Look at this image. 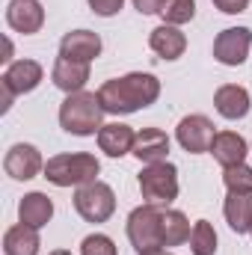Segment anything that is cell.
I'll return each instance as SVG.
<instances>
[{"label": "cell", "instance_id": "1", "mask_svg": "<svg viewBox=\"0 0 252 255\" xmlns=\"http://www.w3.org/2000/svg\"><path fill=\"white\" fill-rule=\"evenodd\" d=\"M101 107L110 116H130L136 110L151 107L160 98V80L148 71H130L125 77H113L98 89Z\"/></svg>", "mask_w": 252, "mask_h": 255}, {"label": "cell", "instance_id": "2", "mask_svg": "<svg viewBox=\"0 0 252 255\" xmlns=\"http://www.w3.org/2000/svg\"><path fill=\"white\" fill-rule=\"evenodd\" d=\"M60 125L71 136H92L104 128V107L95 92H71L60 104Z\"/></svg>", "mask_w": 252, "mask_h": 255}, {"label": "cell", "instance_id": "3", "mask_svg": "<svg viewBox=\"0 0 252 255\" xmlns=\"http://www.w3.org/2000/svg\"><path fill=\"white\" fill-rule=\"evenodd\" d=\"M101 163L89 151H71V154H54L45 163V178L54 187H83L98 181Z\"/></svg>", "mask_w": 252, "mask_h": 255}, {"label": "cell", "instance_id": "4", "mask_svg": "<svg viewBox=\"0 0 252 255\" xmlns=\"http://www.w3.org/2000/svg\"><path fill=\"white\" fill-rule=\"evenodd\" d=\"M127 241L136 255L160 253L163 247V208L139 205L127 214Z\"/></svg>", "mask_w": 252, "mask_h": 255}, {"label": "cell", "instance_id": "5", "mask_svg": "<svg viewBox=\"0 0 252 255\" xmlns=\"http://www.w3.org/2000/svg\"><path fill=\"white\" fill-rule=\"evenodd\" d=\"M139 193L145 205L154 208H169L178 199V169L163 160V163H148L139 172Z\"/></svg>", "mask_w": 252, "mask_h": 255}, {"label": "cell", "instance_id": "6", "mask_svg": "<svg viewBox=\"0 0 252 255\" xmlns=\"http://www.w3.org/2000/svg\"><path fill=\"white\" fill-rule=\"evenodd\" d=\"M74 211L86 223H107L113 217V211H116V193L104 181L83 184L74 193Z\"/></svg>", "mask_w": 252, "mask_h": 255}, {"label": "cell", "instance_id": "7", "mask_svg": "<svg viewBox=\"0 0 252 255\" xmlns=\"http://www.w3.org/2000/svg\"><path fill=\"white\" fill-rule=\"evenodd\" d=\"M252 48V30L250 27H226L214 39V60L220 65H244Z\"/></svg>", "mask_w": 252, "mask_h": 255}, {"label": "cell", "instance_id": "8", "mask_svg": "<svg viewBox=\"0 0 252 255\" xmlns=\"http://www.w3.org/2000/svg\"><path fill=\"white\" fill-rule=\"evenodd\" d=\"M214 136H217L214 122H211L208 116H202V113H190V116H184V119L178 122V128H175L178 145H181L184 151H190V154H205V151H211Z\"/></svg>", "mask_w": 252, "mask_h": 255}, {"label": "cell", "instance_id": "9", "mask_svg": "<svg viewBox=\"0 0 252 255\" xmlns=\"http://www.w3.org/2000/svg\"><path fill=\"white\" fill-rule=\"evenodd\" d=\"M3 169H6V175L15 178V181H30V178H36L39 172H45V160H42V154H39L36 145H30V142H15V145L6 151V157H3Z\"/></svg>", "mask_w": 252, "mask_h": 255}, {"label": "cell", "instance_id": "10", "mask_svg": "<svg viewBox=\"0 0 252 255\" xmlns=\"http://www.w3.org/2000/svg\"><path fill=\"white\" fill-rule=\"evenodd\" d=\"M6 24L15 33L33 36L45 24V6L39 0H9V6H6Z\"/></svg>", "mask_w": 252, "mask_h": 255}, {"label": "cell", "instance_id": "11", "mask_svg": "<svg viewBox=\"0 0 252 255\" xmlns=\"http://www.w3.org/2000/svg\"><path fill=\"white\" fill-rule=\"evenodd\" d=\"M42 77H45V71H42V65L36 60H15L3 71L0 86H6L12 95H27V92H33L42 83Z\"/></svg>", "mask_w": 252, "mask_h": 255}, {"label": "cell", "instance_id": "12", "mask_svg": "<svg viewBox=\"0 0 252 255\" xmlns=\"http://www.w3.org/2000/svg\"><path fill=\"white\" fill-rule=\"evenodd\" d=\"M101 54V36L92 30H71L60 39V57L74 63H92Z\"/></svg>", "mask_w": 252, "mask_h": 255}, {"label": "cell", "instance_id": "13", "mask_svg": "<svg viewBox=\"0 0 252 255\" xmlns=\"http://www.w3.org/2000/svg\"><path fill=\"white\" fill-rule=\"evenodd\" d=\"M214 107H217V113L223 116V119H229V122H241V119H247V113H250V92L241 86V83H223L217 92H214Z\"/></svg>", "mask_w": 252, "mask_h": 255}, {"label": "cell", "instance_id": "14", "mask_svg": "<svg viewBox=\"0 0 252 255\" xmlns=\"http://www.w3.org/2000/svg\"><path fill=\"white\" fill-rule=\"evenodd\" d=\"M139 163H163L166 154H169V136L160 130V128H142L136 130V139H133V151H130Z\"/></svg>", "mask_w": 252, "mask_h": 255}, {"label": "cell", "instance_id": "15", "mask_svg": "<svg viewBox=\"0 0 252 255\" xmlns=\"http://www.w3.org/2000/svg\"><path fill=\"white\" fill-rule=\"evenodd\" d=\"M148 48L160 57V60H178V57H184V51H187V36L178 30V27H172V24H160V27H154L151 33H148Z\"/></svg>", "mask_w": 252, "mask_h": 255}, {"label": "cell", "instance_id": "16", "mask_svg": "<svg viewBox=\"0 0 252 255\" xmlns=\"http://www.w3.org/2000/svg\"><path fill=\"white\" fill-rule=\"evenodd\" d=\"M211 154H214V160L226 169V166L244 163V157L250 154V145H247V139H244L238 130H217V136H214V142H211Z\"/></svg>", "mask_w": 252, "mask_h": 255}, {"label": "cell", "instance_id": "17", "mask_svg": "<svg viewBox=\"0 0 252 255\" xmlns=\"http://www.w3.org/2000/svg\"><path fill=\"white\" fill-rule=\"evenodd\" d=\"M51 80H54L57 89H63L65 95L83 92V86L89 80V63H74V60L57 57L54 60V68H51Z\"/></svg>", "mask_w": 252, "mask_h": 255}, {"label": "cell", "instance_id": "18", "mask_svg": "<svg viewBox=\"0 0 252 255\" xmlns=\"http://www.w3.org/2000/svg\"><path fill=\"white\" fill-rule=\"evenodd\" d=\"M133 139H136V130L130 125L122 122H110L98 130V148L107 154V157H125L133 151Z\"/></svg>", "mask_w": 252, "mask_h": 255}, {"label": "cell", "instance_id": "19", "mask_svg": "<svg viewBox=\"0 0 252 255\" xmlns=\"http://www.w3.org/2000/svg\"><path fill=\"white\" fill-rule=\"evenodd\" d=\"M54 217V202L45 196V193H27L21 202H18V220L24 226H33V229H42L48 226Z\"/></svg>", "mask_w": 252, "mask_h": 255}, {"label": "cell", "instance_id": "20", "mask_svg": "<svg viewBox=\"0 0 252 255\" xmlns=\"http://www.w3.org/2000/svg\"><path fill=\"white\" fill-rule=\"evenodd\" d=\"M223 214H226V223L232 232H238V235L252 232V193H229Z\"/></svg>", "mask_w": 252, "mask_h": 255}, {"label": "cell", "instance_id": "21", "mask_svg": "<svg viewBox=\"0 0 252 255\" xmlns=\"http://www.w3.org/2000/svg\"><path fill=\"white\" fill-rule=\"evenodd\" d=\"M39 229L33 226H12L6 235H3V253L6 255H39Z\"/></svg>", "mask_w": 252, "mask_h": 255}, {"label": "cell", "instance_id": "22", "mask_svg": "<svg viewBox=\"0 0 252 255\" xmlns=\"http://www.w3.org/2000/svg\"><path fill=\"white\" fill-rule=\"evenodd\" d=\"M190 232H193V226H190V220L181 211H169V208L163 211V247L166 250L187 244Z\"/></svg>", "mask_w": 252, "mask_h": 255}, {"label": "cell", "instance_id": "23", "mask_svg": "<svg viewBox=\"0 0 252 255\" xmlns=\"http://www.w3.org/2000/svg\"><path fill=\"white\" fill-rule=\"evenodd\" d=\"M190 253L193 255H214L217 253V232L208 220H196L190 232Z\"/></svg>", "mask_w": 252, "mask_h": 255}, {"label": "cell", "instance_id": "24", "mask_svg": "<svg viewBox=\"0 0 252 255\" xmlns=\"http://www.w3.org/2000/svg\"><path fill=\"white\" fill-rule=\"evenodd\" d=\"M160 15H163V24L181 27V24H187V21L196 18V0H166Z\"/></svg>", "mask_w": 252, "mask_h": 255}, {"label": "cell", "instance_id": "25", "mask_svg": "<svg viewBox=\"0 0 252 255\" xmlns=\"http://www.w3.org/2000/svg\"><path fill=\"white\" fill-rule=\"evenodd\" d=\"M223 184L229 193H252V166L238 163L223 169Z\"/></svg>", "mask_w": 252, "mask_h": 255}, {"label": "cell", "instance_id": "26", "mask_svg": "<svg viewBox=\"0 0 252 255\" xmlns=\"http://www.w3.org/2000/svg\"><path fill=\"white\" fill-rule=\"evenodd\" d=\"M80 255H119L116 244L107 238V235H86L83 244H80Z\"/></svg>", "mask_w": 252, "mask_h": 255}, {"label": "cell", "instance_id": "27", "mask_svg": "<svg viewBox=\"0 0 252 255\" xmlns=\"http://www.w3.org/2000/svg\"><path fill=\"white\" fill-rule=\"evenodd\" d=\"M125 6V0H89V9L101 18H113L119 15V9Z\"/></svg>", "mask_w": 252, "mask_h": 255}, {"label": "cell", "instance_id": "28", "mask_svg": "<svg viewBox=\"0 0 252 255\" xmlns=\"http://www.w3.org/2000/svg\"><path fill=\"white\" fill-rule=\"evenodd\" d=\"M220 12H226V15H241V12H247L250 9V0H211Z\"/></svg>", "mask_w": 252, "mask_h": 255}, {"label": "cell", "instance_id": "29", "mask_svg": "<svg viewBox=\"0 0 252 255\" xmlns=\"http://www.w3.org/2000/svg\"><path fill=\"white\" fill-rule=\"evenodd\" d=\"M130 3H133V9L139 15H160V9H163L166 0H130Z\"/></svg>", "mask_w": 252, "mask_h": 255}, {"label": "cell", "instance_id": "30", "mask_svg": "<svg viewBox=\"0 0 252 255\" xmlns=\"http://www.w3.org/2000/svg\"><path fill=\"white\" fill-rule=\"evenodd\" d=\"M3 63H12V42L6 39V57H3Z\"/></svg>", "mask_w": 252, "mask_h": 255}, {"label": "cell", "instance_id": "31", "mask_svg": "<svg viewBox=\"0 0 252 255\" xmlns=\"http://www.w3.org/2000/svg\"><path fill=\"white\" fill-rule=\"evenodd\" d=\"M51 255H71V253H68V250H54Z\"/></svg>", "mask_w": 252, "mask_h": 255}, {"label": "cell", "instance_id": "32", "mask_svg": "<svg viewBox=\"0 0 252 255\" xmlns=\"http://www.w3.org/2000/svg\"><path fill=\"white\" fill-rule=\"evenodd\" d=\"M148 255H169V253H166V250H160V253H148Z\"/></svg>", "mask_w": 252, "mask_h": 255}, {"label": "cell", "instance_id": "33", "mask_svg": "<svg viewBox=\"0 0 252 255\" xmlns=\"http://www.w3.org/2000/svg\"><path fill=\"white\" fill-rule=\"evenodd\" d=\"M250 235H252V232H250Z\"/></svg>", "mask_w": 252, "mask_h": 255}]
</instances>
